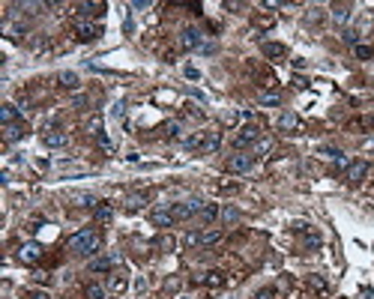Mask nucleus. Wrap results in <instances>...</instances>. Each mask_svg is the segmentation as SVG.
Masks as SVG:
<instances>
[{
	"label": "nucleus",
	"instance_id": "5701e85b",
	"mask_svg": "<svg viewBox=\"0 0 374 299\" xmlns=\"http://www.w3.org/2000/svg\"><path fill=\"white\" fill-rule=\"evenodd\" d=\"M267 153H272V138H261L255 144V159H264Z\"/></svg>",
	"mask_w": 374,
	"mask_h": 299
},
{
	"label": "nucleus",
	"instance_id": "9b49d317",
	"mask_svg": "<svg viewBox=\"0 0 374 299\" xmlns=\"http://www.w3.org/2000/svg\"><path fill=\"white\" fill-rule=\"evenodd\" d=\"M219 147H222V132H204L198 153H216Z\"/></svg>",
	"mask_w": 374,
	"mask_h": 299
},
{
	"label": "nucleus",
	"instance_id": "c85d7f7f",
	"mask_svg": "<svg viewBox=\"0 0 374 299\" xmlns=\"http://www.w3.org/2000/svg\"><path fill=\"white\" fill-rule=\"evenodd\" d=\"M333 18H336L339 24H344V21L350 18V6H336V9H333Z\"/></svg>",
	"mask_w": 374,
	"mask_h": 299
},
{
	"label": "nucleus",
	"instance_id": "423d86ee",
	"mask_svg": "<svg viewBox=\"0 0 374 299\" xmlns=\"http://www.w3.org/2000/svg\"><path fill=\"white\" fill-rule=\"evenodd\" d=\"M120 264H123V254L111 251V254H105V258L90 261V272H108V269H114V266H120Z\"/></svg>",
	"mask_w": 374,
	"mask_h": 299
},
{
	"label": "nucleus",
	"instance_id": "ddd939ff",
	"mask_svg": "<svg viewBox=\"0 0 374 299\" xmlns=\"http://www.w3.org/2000/svg\"><path fill=\"white\" fill-rule=\"evenodd\" d=\"M278 129H284V132H303V123H300V117H297V114L284 111V114L278 117Z\"/></svg>",
	"mask_w": 374,
	"mask_h": 299
},
{
	"label": "nucleus",
	"instance_id": "a19ab883",
	"mask_svg": "<svg viewBox=\"0 0 374 299\" xmlns=\"http://www.w3.org/2000/svg\"><path fill=\"white\" fill-rule=\"evenodd\" d=\"M27 299H51V296H48V293H42V290H30Z\"/></svg>",
	"mask_w": 374,
	"mask_h": 299
},
{
	"label": "nucleus",
	"instance_id": "37998d69",
	"mask_svg": "<svg viewBox=\"0 0 374 299\" xmlns=\"http://www.w3.org/2000/svg\"><path fill=\"white\" fill-rule=\"evenodd\" d=\"M123 108H126V105H123V102H117V105H114V117H123Z\"/></svg>",
	"mask_w": 374,
	"mask_h": 299
},
{
	"label": "nucleus",
	"instance_id": "58836bf2",
	"mask_svg": "<svg viewBox=\"0 0 374 299\" xmlns=\"http://www.w3.org/2000/svg\"><path fill=\"white\" fill-rule=\"evenodd\" d=\"M198 233H201V231H192V233H186V242H189V245H198Z\"/></svg>",
	"mask_w": 374,
	"mask_h": 299
},
{
	"label": "nucleus",
	"instance_id": "a18cd8bd",
	"mask_svg": "<svg viewBox=\"0 0 374 299\" xmlns=\"http://www.w3.org/2000/svg\"><path fill=\"white\" fill-rule=\"evenodd\" d=\"M365 150H374V135L368 138V141H365Z\"/></svg>",
	"mask_w": 374,
	"mask_h": 299
},
{
	"label": "nucleus",
	"instance_id": "f03ea898",
	"mask_svg": "<svg viewBox=\"0 0 374 299\" xmlns=\"http://www.w3.org/2000/svg\"><path fill=\"white\" fill-rule=\"evenodd\" d=\"M201 206H204V200H180V203H171L168 209H171V216H174L177 222H186V219L198 216Z\"/></svg>",
	"mask_w": 374,
	"mask_h": 299
},
{
	"label": "nucleus",
	"instance_id": "c03bdc74",
	"mask_svg": "<svg viewBox=\"0 0 374 299\" xmlns=\"http://www.w3.org/2000/svg\"><path fill=\"white\" fill-rule=\"evenodd\" d=\"M186 78H198V69H195V66H186Z\"/></svg>",
	"mask_w": 374,
	"mask_h": 299
},
{
	"label": "nucleus",
	"instance_id": "f8f14e48",
	"mask_svg": "<svg viewBox=\"0 0 374 299\" xmlns=\"http://www.w3.org/2000/svg\"><path fill=\"white\" fill-rule=\"evenodd\" d=\"M222 236H225V231H222V228H206V231H201V233H198V245L210 248V245L222 242Z\"/></svg>",
	"mask_w": 374,
	"mask_h": 299
},
{
	"label": "nucleus",
	"instance_id": "412c9836",
	"mask_svg": "<svg viewBox=\"0 0 374 299\" xmlns=\"http://www.w3.org/2000/svg\"><path fill=\"white\" fill-rule=\"evenodd\" d=\"M57 81H60V87H66V90H78V84H81L75 72H60V75H57Z\"/></svg>",
	"mask_w": 374,
	"mask_h": 299
},
{
	"label": "nucleus",
	"instance_id": "9d476101",
	"mask_svg": "<svg viewBox=\"0 0 374 299\" xmlns=\"http://www.w3.org/2000/svg\"><path fill=\"white\" fill-rule=\"evenodd\" d=\"M39 258H42V245L39 242H24L18 248V261H24V264H36Z\"/></svg>",
	"mask_w": 374,
	"mask_h": 299
},
{
	"label": "nucleus",
	"instance_id": "7c9ffc66",
	"mask_svg": "<svg viewBox=\"0 0 374 299\" xmlns=\"http://www.w3.org/2000/svg\"><path fill=\"white\" fill-rule=\"evenodd\" d=\"M87 299H105V287L102 284H90L87 287Z\"/></svg>",
	"mask_w": 374,
	"mask_h": 299
},
{
	"label": "nucleus",
	"instance_id": "c9c22d12",
	"mask_svg": "<svg viewBox=\"0 0 374 299\" xmlns=\"http://www.w3.org/2000/svg\"><path fill=\"white\" fill-rule=\"evenodd\" d=\"M347 167H350V159H347V156L336 159V170H347Z\"/></svg>",
	"mask_w": 374,
	"mask_h": 299
},
{
	"label": "nucleus",
	"instance_id": "7ed1b4c3",
	"mask_svg": "<svg viewBox=\"0 0 374 299\" xmlns=\"http://www.w3.org/2000/svg\"><path fill=\"white\" fill-rule=\"evenodd\" d=\"M261 141V126L258 123H245V126H239V132L234 135V147L242 150V147H252V144H258Z\"/></svg>",
	"mask_w": 374,
	"mask_h": 299
},
{
	"label": "nucleus",
	"instance_id": "e433bc0d",
	"mask_svg": "<svg viewBox=\"0 0 374 299\" xmlns=\"http://www.w3.org/2000/svg\"><path fill=\"white\" fill-rule=\"evenodd\" d=\"M341 39H344L347 45H353V48H356V33H353V30H344V36H341Z\"/></svg>",
	"mask_w": 374,
	"mask_h": 299
},
{
	"label": "nucleus",
	"instance_id": "cd10ccee",
	"mask_svg": "<svg viewBox=\"0 0 374 299\" xmlns=\"http://www.w3.org/2000/svg\"><path fill=\"white\" fill-rule=\"evenodd\" d=\"M201 281H204L206 287H219V284H225V278H222V272H206V275L201 278Z\"/></svg>",
	"mask_w": 374,
	"mask_h": 299
},
{
	"label": "nucleus",
	"instance_id": "ea45409f",
	"mask_svg": "<svg viewBox=\"0 0 374 299\" xmlns=\"http://www.w3.org/2000/svg\"><path fill=\"white\" fill-rule=\"evenodd\" d=\"M156 245H159V248H171V245H174V239H171V236H162Z\"/></svg>",
	"mask_w": 374,
	"mask_h": 299
},
{
	"label": "nucleus",
	"instance_id": "0eeeda50",
	"mask_svg": "<svg viewBox=\"0 0 374 299\" xmlns=\"http://www.w3.org/2000/svg\"><path fill=\"white\" fill-rule=\"evenodd\" d=\"M252 167H255V156H242V153H237V156L228 159V170H231V174H248Z\"/></svg>",
	"mask_w": 374,
	"mask_h": 299
},
{
	"label": "nucleus",
	"instance_id": "2eb2a0df",
	"mask_svg": "<svg viewBox=\"0 0 374 299\" xmlns=\"http://www.w3.org/2000/svg\"><path fill=\"white\" fill-rule=\"evenodd\" d=\"M368 174V162H350L347 167V183H362Z\"/></svg>",
	"mask_w": 374,
	"mask_h": 299
},
{
	"label": "nucleus",
	"instance_id": "bb28decb",
	"mask_svg": "<svg viewBox=\"0 0 374 299\" xmlns=\"http://www.w3.org/2000/svg\"><path fill=\"white\" fill-rule=\"evenodd\" d=\"M144 203H147V195H132V198H126V209L135 212V209H141Z\"/></svg>",
	"mask_w": 374,
	"mask_h": 299
},
{
	"label": "nucleus",
	"instance_id": "49530a36",
	"mask_svg": "<svg viewBox=\"0 0 374 299\" xmlns=\"http://www.w3.org/2000/svg\"><path fill=\"white\" fill-rule=\"evenodd\" d=\"M180 299H189V296H180Z\"/></svg>",
	"mask_w": 374,
	"mask_h": 299
},
{
	"label": "nucleus",
	"instance_id": "2f4dec72",
	"mask_svg": "<svg viewBox=\"0 0 374 299\" xmlns=\"http://www.w3.org/2000/svg\"><path fill=\"white\" fill-rule=\"evenodd\" d=\"M320 153H323L326 159H341V156H344L339 147H320Z\"/></svg>",
	"mask_w": 374,
	"mask_h": 299
},
{
	"label": "nucleus",
	"instance_id": "393cba45",
	"mask_svg": "<svg viewBox=\"0 0 374 299\" xmlns=\"http://www.w3.org/2000/svg\"><path fill=\"white\" fill-rule=\"evenodd\" d=\"M222 222H225V225L239 222V209H237V206H222Z\"/></svg>",
	"mask_w": 374,
	"mask_h": 299
},
{
	"label": "nucleus",
	"instance_id": "20e7f679",
	"mask_svg": "<svg viewBox=\"0 0 374 299\" xmlns=\"http://www.w3.org/2000/svg\"><path fill=\"white\" fill-rule=\"evenodd\" d=\"M99 36H102V27H99L96 21H84V18L75 21V39H78V42H93V39H99Z\"/></svg>",
	"mask_w": 374,
	"mask_h": 299
},
{
	"label": "nucleus",
	"instance_id": "f704fd0d",
	"mask_svg": "<svg viewBox=\"0 0 374 299\" xmlns=\"http://www.w3.org/2000/svg\"><path fill=\"white\" fill-rule=\"evenodd\" d=\"M272 296H275V293H272V287H264V290H258L252 299H272Z\"/></svg>",
	"mask_w": 374,
	"mask_h": 299
},
{
	"label": "nucleus",
	"instance_id": "79ce46f5",
	"mask_svg": "<svg viewBox=\"0 0 374 299\" xmlns=\"http://www.w3.org/2000/svg\"><path fill=\"white\" fill-rule=\"evenodd\" d=\"M84 105H87V96H75L72 99V108H84Z\"/></svg>",
	"mask_w": 374,
	"mask_h": 299
},
{
	"label": "nucleus",
	"instance_id": "39448f33",
	"mask_svg": "<svg viewBox=\"0 0 374 299\" xmlns=\"http://www.w3.org/2000/svg\"><path fill=\"white\" fill-rule=\"evenodd\" d=\"M180 48H186V51H198V48H204V36H201V30L186 27V30L180 33Z\"/></svg>",
	"mask_w": 374,
	"mask_h": 299
},
{
	"label": "nucleus",
	"instance_id": "72a5a7b5",
	"mask_svg": "<svg viewBox=\"0 0 374 299\" xmlns=\"http://www.w3.org/2000/svg\"><path fill=\"white\" fill-rule=\"evenodd\" d=\"M96 141H99V147H102L105 153H114V144H111V141H108V135H96Z\"/></svg>",
	"mask_w": 374,
	"mask_h": 299
},
{
	"label": "nucleus",
	"instance_id": "a878e982",
	"mask_svg": "<svg viewBox=\"0 0 374 299\" xmlns=\"http://www.w3.org/2000/svg\"><path fill=\"white\" fill-rule=\"evenodd\" d=\"M84 129H87V132L93 135V138H96V135H102V132H105V129H102V117H90Z\"/></svg>",
	"mask_w": 374,
	"mask_h": 299
},
{
	"label": "nucleus",
	"instance_id": "6e6552de",
	"mask_svg": "<svg viewBox=\"0 0 374 299\" xmlns=\"http://www.w3.org/2000/svg\"><path fill=\"white\" fill-rule=\"evenodd\" d=\"M42 144L51 147V150H60V147H66L69 144V135L60 132V129H48V132L42 135Z\"/></svg>",
	"mask_w": 374,
	"mask_h": 299
},
{
	"label": "nucleus",
	"instance_id": "b1692460",
	"mask_svg": "<svg viewBox=\"0 0 374 299\" xmlns=\"http://www.w3.org/2000/svg\"><path fill=\"white\" fill-rule=\"evenodd\" d=\"M111 219H114V209H111V203H102V206H96V222L108 225Z\"/></svg>",
	"mask_w": 374,
	"mask_h": 299
},
{
	"label": "nucleus",
	"instance_id": "aec40b11",
	"mask_svg": "<svg viewBox=\"0 0 374 299\" xmlns=\"http://www.w3.org/2000/svg\"><path fill=\"white\" fill-rule=\"evenodd\" d=\"M72 203H75V206H96L99 198L90 195V192H78V195H72Z\"/></svg>",
	"mask_w": 374,
	"mask_h": 299
},
{
	"label": "nucleus",
	"instance_id": "dca6fc26",
	"mask_svg": "<svg viewBox=\"0 0 374 299\" xmlns=\"http://www.w3.org/2000/svg\"><path fill=\"white\" fill-rule=\"evenodd\" d=\"M75 9H78V15L87 21V18H96V15H102V12H105V3H78Z\"/></svg>",
	"mask_w": 374,
	"mask_h": 299
},
{
	"label": "nucleus",
	"instance_id": "4468645a",
	"mask_svg": "<svg viewBox=\"0 0 374 299\" xmlns=\"http://www.w3.org/2000/svg\"><path fill=\"white\" fill-rule=\"evenodd\" d=\"M27 135V126L24 123H12V126H3V141L6 144H15V141H21Z\"/></svg>",
	"mask_w": 374,
	"mask_h": 299
},
{
	"label": "nucleus",
	"instance_id": "f257e3e1",
	"mask_svg": "<svg viewBox=\"0 0 374 299\" xmlns=\"http://www.w3.org/2000/svg\"><path fill=\"white\" fill-rule=\"evenodd\" d=\"M99 245H102V239H99L96 231H78L69 239V251L72 254H81V258H93L99 251Z\"/></svg>",
	"mask_w": 374,
	"mask_h": 299
},
{
	"label": "nucleus",
	"instance_id": "4be33fe9",
	"mask_svg": "<svg viewBox=\"0 0 374 299\" xmlns=\"http://www.w3.org/2000/svg\"><path fill=\"white\" fill-rule=\"evenodd\" d=\"M261 105H264V108H278V105H281V96H278L275 90H264V93H261Z\"/></svg>",
	"mask_w": 374,
	"mask_h": 299
},
{
	"label": "nucleus",
	"instance_id": "1a4fd4ad",
	"mask_svg": "<svg viewBox=\"0 0 374 299\" xmlns=\"http://www.w3.org/2000/svg\"><path fill=\"white\" fill-rule=\"evenodd\" d=\"M150 225H153V228H174L177 219L171 216V209L165 206V209H153V212H150Z\"/></svg>",
	"mask_w": 374,
	"mask_h": 299
},
{
	"label": "nucleus",
	"instance_id": "f3484780",
	"mask_svg": "<svg viewBox=\"0 0 374 299\" xmlns=\"http://www.w3.org/2000/svg\"><path fill=\"white\" fill-rule=\"evenodd\" d=\"M0 123H3V126L21 123V111H18L15 105H3V108H0Z\"/></svg>",
	"mask_w": 374,
	"mask_h": 299
},
{
	"label": "nucleus",
	"instance_id": "473e14b6",
	"mask_svg": "<svg viewBox=\"0 0 374 299\" xmlns=\"http://www.w3.org/2000/svg\"><path fill=\"white\" fill-rule=\"evenodd\" d=\"M111 290H126V278L123 275H111Z\"/></svg>",
	"mask_w": 374,
	"mask_h": 299
},
{
	"label": "nucleus",
	"instance_id": "c756f323",
	"mask_svg": "<svg viewBox=\"0 0 374 299\" xmlns=\"http://www.w3.org/2000/svg\"><path fill=\"white\" fill-rule=\"evenodd\" d=\"M353 54H356L359 60H368V57H374V48H371V45H356V48H353Z\"/></svg>",
	"mask_w": 374,
	"mask_h": 299
},
{
	"label": "nucleus",
	"instance_id": "4c0bfd02",
	"mask_svg": "<svg viewBox=\"0 0 374 299\" xmlns=\"http://www.w3.org/2000/svg\"><path fill=\"white\" fill-rule=\"evenodd\" d=\"M311 287H317V290H326V281H323V278H317V275H311Z\"/></svg>",
	"mask_w": 374,
	"mask_h": 299
},
{
	"label": "nucleus",
	"instance_id": "6ab92c4d",
	"mask_svg": "<svg viewBox=\"0 0 374 299\" xmlns=\"http://www.w3.org/2000/svg\"><path fill=\"white\" fill-rule=\"evenodd\" d=\"M287 54V48L281 45V42H264V57H270V60H281Z\"/></svg>",
	"mask_w": 374,
	"mask_h": 299
},
{
	"label": "nucleus",
	"instance_id": "a211bd4d",
	"mask_svg": "<svg viewBox=\"0 0 374 299\" xmlns=\"http://www.w3.org/2000/svg\"><path fill=\"white\" fill-rule=\"evenodd\" d=\"M222 216V209H219V203H204L201 206V212H198V219H201V225H213L216 219Z\"/></svg>",
	"mask_w": 374,
	"mask_h": 299
}]
</instances>
